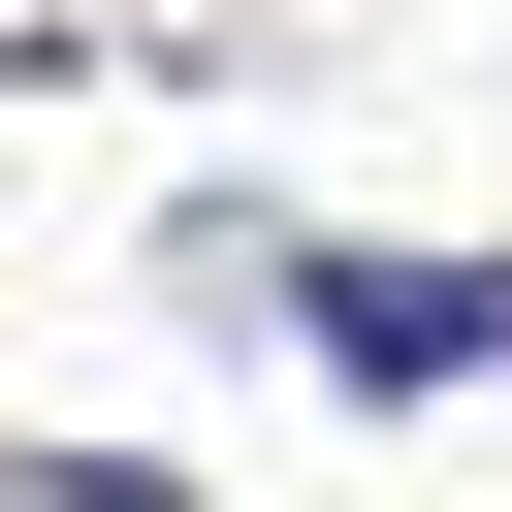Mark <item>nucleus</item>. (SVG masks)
<instances>
[{
  "label": "nucleus",
  "mask_w": 512,
  "mask_h": 512,
  "mask_svg": "<svg viewBox=\"0 0 512 512\" xmlns=\"http://www.w3.org/2000/svg\"><path fill=\"white\" fill-rule=\"evenodd\" d=\"M288 320H320L352 384H480V352H512V256H288Z\"/></svg>",
  "instance_id": "f257e3e1"
},
{
  "label": "nucleus",
  "mask_w": 512,
  "mask_h": 512,
  "mask_svg": "<svg viewBox=\"0 0 512 512\" xmlns=\"http://www.w3.org/2000/svg\"><path fill=\"white\" fill-rule=\"evenodd\" d=\"M0 512H192V480H64V448H0Z\"/></svg>",
  "instance_id": "f03ea898"
}]
</instances>
